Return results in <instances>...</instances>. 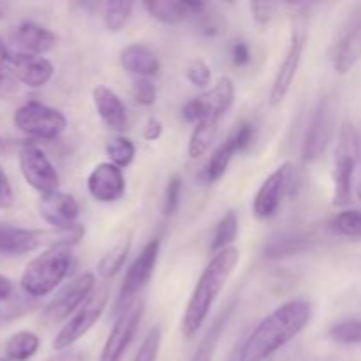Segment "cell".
<instances>
[{"label":"cell","instance_id":"cell-1","mask_svg":"<svg viewBox=\"0 0 361 361\" xmlns=\"http://www.w3.org/2000/svg\"><path fill=\"white\" fill-rule=\"evenodd\" d=\"M312 317V303L296 298L282 303L268 314L252 334L245 338L238 351V361H264L279 349L298 337Z\"/></svg>","mask_w":361,"mask_h":361},{"label":"cell","instance_id":"cell-2","mask_svg":"<svg viewBox=\"0 0 361 361\" xmlns=\"http://www.w3.org/2000/svg\"><path fill=\"white\" fill-rule=\"evenodd\" d=\"M240 261V250L236 247L221 250L214 254L210 263L203 270L201 277L197 279L194 291L187 303L185 314L182 321V331L185 338H192L200 331L214 307L215 300L224 289L226 282L229 281Z\"/></svg>","mask_w":361,"mask_h":361},{"label":"cell","instance_id":"cell-3","mask_svg":"<svg viewBox=\"0 0 361 361\" xmlns=\"http://www.w3.org/2000/svg\"><path fill=\"white\" fill-rule=\"evenodd\" d=\"M73 263V245L66 242H53L44 252L27 264L20 279L21 289L32 298L49 295L69 275Z\"/></svg>","mask_w":361,"mask_h":361},{"label":"cell","instance_id":"cell-4","mask_svg":"<svg viewBox=\"0 0 361 361\" xmlns=\"http://www.w3.org/2000/svg\"><path fill=\"white\" fill-rule=\"evenodd\" d=\"M56 35L35 21H21L0 35V63L42 56L55 48Z\"/></svg>","mask_w":361,"mask_h":361},{"label":"cell","instance_id":"cell-5","mask_svg":"<svg viewBox=\"0 0 361 361\" xmlns=\"http://www.w3.org/2000/svg\"><path fill=\"white\" fill-rule=\"evenodd\" d=\"M360 130L355 123L345 120L341 126L335 148L334 164V203L348 204L353 196V182H355L356 166L360 159Z\"/></svg>","mask_w":361,"mask_h":361},{"label":"cell","instance_id":"cell-6","mask_svg":"<svg viewBox=\"0 0 361 361\" xmlns=\"http://www.w3.org/2000/svg\"><path fill=\"white\" fill-rule=\"evenodd\" d=\"M14 126L35 140H56L66 130L67 118L60 109L39 101H28L14 113Z\"/></svg>","mask_w":361,"mask_h":361},{"label":"cell","instance_id":"cell-7","mask_svg":"<svg viewBox=\"0 0 361 361\" xmlns=\"http://www.w3.org/2000/svg\"><path fill=\"white\" fill-rule=\"evenodd\" d=\"M109 300V291L106 288L99 289L95 295H92L88 298V302L67 321L62 326V330L56 334L55 341H53V349L56 353L67 351V349L73 348L80 338H83L88 331L94 328V324L101 319V316L104 314L106 305H108Z\"/></svg>","mask_w":361,"mask_h":361},{"label":"cell","instance_id":"cell-8","mask_svg":"<svg viewBox=\"0 0 361 361\" xmlns=\"http://www.w3.org/2000/svg\"><path fill=\"white\" fill-rule=\"evenodd\" d=\"M296 183V168L291 162H284L279 166L257 189L256 197H254L252 212L256 219L267 221L274 217L281 208L282 201L288 194L293 192V187Z\"/></svg>","mask_w":361,"mask_h":361},{"label":"cell","instance_id":"cell-9","mask_svg":"<svg viewBox=\"0 0 361 361\" xmlns=\"http://www.w3.org/2000/svg\"><path fill=\"white\" fill-rule=\"evenodd\" d=\"M159 254H161V240L154 238L143 247L136 259L127 270L126 277H123L122 288H120L118 300H116V312H122L129 305L136 302V296L140 295L141 289L150 282L152 275H154L155 264H157Z\"/></svg>","mask_w":361,"mask_h":361},{"label":"cell","instance_id":"cell-10","mask_svg":"<svg viewBox=\"0 0 361 361\" xmlns=\"http://www.w3.org/2000/svg\"><path fill=\"white\" fill-rule=\"evenodd\" d=\"M334 102H331L330 97H321L317 101L302 143V159L307 164L319 161L324 152H326L331 136H334Z\"/></svg>","mask_w":361,"mask_h":361},{"label":"cell","instance_id":"cell-11","mask_svg":"<svg viewBox=\"0 0 361 361\" xmlns=\"http://www.w3.org/2000/svg\"><path fill=\"white\" fill-rule=\"evenodd\" d=\"M95 289V275L87 271V274L78 275L76 279L69 282L66 288L56 293L55 298L44 307L42 310V319L48 324H56L66 321L71 314L80 310Z\"/></svg>","mask_w":361,"mask_h":361},{"label":"cell","instance_id":"cell-12","mask_svg":"<svg viewBox=\"0 0 361 361\" xmlns=\"http://www.w3.org/2000/svg\"><path fill=\"white\" fill-rule=\"evenodd\" d=\"M307 28L305 25L298 23L291 32V41H289L288 51H286L284 60H282L281 67H279L277 74H275L274 85L270 90V104L279 106L284 102L286 95L291 90L295 78L298 74L300 63H302L303 51L307 46Z\"/></svg>","mask_w":361,"mask_h":361},{"label":"cell","instance_id":"cell-13","mask_svg":"<svg viewBox=\"0 0 361 361\" xmlns=\"http://www.w3.org/2000/svg\"><path fill=\"white\" fill-rule=\"evenodd\" d=\"M143 310L145 303L136 300L133 305L123 309L116 316V321L113 324L111 331H109L108 338H106L99 361H122L134 335H136L141 319H143Z\"/></svg>","mask_w":361,"mask_h":361},{"label":"cell","instance_id":"cell-14","mask_svg":"<svg viewBox=\"0 0 361 361\" xmlns=\"http://www.w3.org/2000/svg\"><path fill=\"white\" fill-rule=\"evenodd\" d=\"M20 169L28 185L37 192L49 194L59 190L60 176L48 155L35 145H23L20 150Z\"/></svg>","mask_w":361,"mask_h":361},{"label":"cell","instance_id":"cell-15","mask_svg":"<svg viewBox=\"0 0 361 361\" xmlns=\"http://www.w3.org/2000/svg\"><path fill=\"white\" fill-rule=\"evenodd\" d=\"M254 134L256 129L250 122H242L228 137H226L224 143H221L217 147V150L212 154L210 161L207 162L203 169V178L207 183H214L217 180H221L224 176V173L228 171L229 162L233 161L235 154L247 150V148L252 145Z\"/></svg>","mask_w":361,"mask_h":361},{"label":"cell","instance_id":"cell-16","mask_svg":"<svg viewBox=\"0 0 361 361\" xmlns=\"http://www.w3.org/2000/svg\"><path fill=\"white\" fill-rule=\"evenodd\" d=\"M39 215L42 221L48 222L56 231H66L74 228L80 217V204L71 194L55 190V192L42 194L39 200Z\"/></svg>","mask_w":361,"mask_h":361},{"label":"cell","instance_id":"cell-17","mask_svg":"<svg viewBox=\"0 0 361 361\" xmlns=\"http://www.w3.org/2000/svg\"><path fill=\"white\" fill-rule=\"evenodd\" d=\"M87 187L90 196L99 203H115L126 194V178L118 166L101 162L88 175Z\"/></svg>","mask_w":361,"mask_h":361},{"label":"cell","instance_id":"cell-18","mask_svg":"<svg viewBox=\"0 0 361 361\" xmlns=\"http://www.w3.org/2000/svg\"><path fill=\"white\" fill-rule=\"evenodd\" d=\"M361 60V7L351 14L342 28L334 49V67L338 74H345Z\"/></svg>","mask_w":361,"mask_h":361},{"label":"cell","instance_id":"cell-19","mask_svg":"<svg viewBox=\"0 0 361 361\" xmlns=\"http://www.w3.org/2000/svg\"><path fill=\"white\" fill-rule=\"evenodd\" d=\"M143 7L152 18L164 25H178L207 11V4L190 0H145Z\"/></svg>","mask_w":361,"mask_h":361},{"label":"cell","instance_id":"cell-20","mask_svg":"<svg viewBox=\"0 0 361 361\" xmlns=\"http://www.w3.org/2000/svg\"><path fill=\"white\" fill-rule=\"evenodd\" d=\"M42 238L44 235L41 231L0 222V256L20 257L34 252L41 247Z\"/></svg>","mask_w":361,"mask_h":361},{"label":"cell","instance_id":"cell-21","mask_svg":"<svg viewBox=\"0 0 361 361\" xmlns=\"http://www.w3.org/2000/svg\"><path fill=\"white\" fill-rule=\"evenodd\" d=\"M7 73L20 83L30 88H41L53 78L55 67L44 56H34V59H13L2 63Z\"/></svg>","mask_w":361,"mask_h":361},{"label":"cell","instance_id":"cell-22","mask_svg":"<svg viewBox=\"0 0 361 361\" xmlns=\"http://www.w3.org/2000/svg\"><path fill=\"white\" fill-rule=\"evenodd\" d=\"M95 109L108 129L122 133L127 127V108L122 99L111 90V88L99 85L92 92Z\"/></svg>","mask_w":361,"mask_h":361},{"label":"cell","instance_id":"cell-23","mask_svg":"<svg viewBox=\"0 0 361 361\" xmlns=\"http://www.w3.org/2000/svg\"><path fill=\"white\" fill-rule=\"evenodd\" d=\"M120 63L127 73L136 76V80L137 78L150 80V78L157 76L161 71V62H159L157 55L141 42H133V44L126 46L120 51Z\"/></svg>","mask_w":361,"mask_h":361},{"label":"cell","instance_id":"cell-24","mask_svg":"<svg viewBox=\"0 0 361 361\" xmlns=\"http://www.w3.org/2000/svg\"><path fill=\"white\" fill-rule=\"evenodd\" d=\"M312 245V238L302 231H288L274 236L264 245V256L268 259H281V257L296 256L305 252Z\"/></svg>","mask_w":361,"mask_h":361},{"label":"cell","instance_id":"cell-25","mask_svg":"<svg viewBox=\"0 0 361 361\" xmlns=\"http://www.w3.org/2000/svg\"><path fill=\"white\" fill-rule=\"evenodd\" d=\"M235 310L236 302H233L215 317L214 323L210 324L208 331L204 334V337L201 338L200 345H197L196 353H194L190 361H214L215 351H217L219 348V342H221L222 334H224L226 326H228L229 319H231V316L235 314Z\"/></svg>","mask_w":361,"mask_h":361},{"label":"cell","instance_id":"cell-26","mask_svg":"<svg viewBox=\"0 0 361 361\" xmlns=\"http://www.w3.org/2000/svg\"><path fill=\"white\" fill-rule=\"evenodd\" d=\"M41 348V338L34 331H18L7 341L6 358L11 361H27Z\"/></svg>","mask_w":361,"mask_h":361},{"label":"cell","instance_id":"cell-27","mask_svg":"<svg viewBox=\"0 0 361 361\" xmlns=\"http://www.w3.org/2000/svg\"><path fill=\"white\" fill-rule=\"evenodd\" d=\"M217 129H219V120L215 118H204L201 120L200 123H196L192 134H190L189 147H187V152H189L190 159H197L203 154H207L210 145L214 143Z\"/></svg>","mask_w":361,"mask_h":361},{"label":"cell","instance_id":"cell-28","mask_svg":"<svg viewBox=\"0 0 361 361\" xmlns=\"http://www.w3.org/2000/svg\"><path fill=\"white\" fill-rule=\"evenodd\" d=\"M37 307V298H32L27 293H13L9 298L0 300V326L25 316Z\"/></svg>","mask_w":361,"mask_h":361},{"label":"cell","instance_id":"cell-29","mask_svg":"<svg viewBox=\"0 0 361 361\" xmlns=\"http://www.w3.org/2000/svg\"><path fill=\"white\" fill-rule=\"evenodd\" d=\"M134 4L129 0H116V2H106L102 6V23H104L106 30L122 32L126 25L129 23L130 16H133Z\"/></svg>","mask_w":361,"mask_h":361},{"label":"cell","instance_id":"cell-30","mask_svg":"<svg viewBox=\"0 0 361 361\" xmlns=\"http://www.w3.org/2000/svg\"><path fill=\"white\" fill-rule=\"evenodd\" d=\"M129 250H130V240H123V242L116 243L115 247H111V250L104 254L101 257L97 264V271L102 279H113L122 267L126 264L127 256H129Z\"/></svg>","mask_w":361,"mask_h":361},{"label":"cell","instance_id":"cell-31","mask_svg":"<svg viewBox=\"0 0 361 361\" xmlns=\"http://www.w3.org/2000/svg\"><path fill=\"white\" fill-rule=\"evenodd\" d=\"M238 235V217L233 210H229L221 221L217 222V228H215L214 238H212L210 250L214 254L221 252L231 247V243L236 240Z\"/></svg>","mask_w":361,"mask_h":361},{"label":"cell","instance_id":"cell-32","mask_svg":"<svg viewBox=\"0 0 361 361\" xmlns=\"http://www.w3.org/2000/svg\"><path fill=\"white\" fill-rule=\"evenodd\" d=\"M331 233L345 238H361V210H345L328 222Z\"/></svg>","mask_w":361,"mask_h":361},{"label":"cell","instance_id":"cell-33","mask_svg":"<svg viewBox=\"0 0 361 361\" xmlns=\"http://www.w3.org/2000/svg\"><path fill=\"white\" fill-rule=\"evenodd\" d=\"M106 155L109 157V162L118 166L120 169L129 168L136 157V147L129 137L115 136L106 145Z\"/></svg>","mask_w":361,"mask_h":361},{"label":"cell","instance_id":"cell-34","mask_svg":"<svg viewBox=\"0 0 361 361\" xmlns=\"http://www.w3.org/2000/svg\"><path fill=\"white\" fill-rule=\"evenodd\" d=\"M328 337L337 344L344 345H360L361 344V317L337 321L328 330Z\"/></svg>","mask_w":361,"mask_h":361},{"label":"cell","instance_id":"cell-35","mask_svg":"<svg viewBox=\"0 0 361 361\" xmlns=\"http://www.w3.org/2000/svg\"><path fill=\"white\" fill-rule=\"evenodd\" d=\"M161 328L154 326L150 328V331L147 334V337L143 338L140 345V351L136 353L133 361H157L159 349H161Z\"/></svg>","mask_w":361,"mask_h":361},{"label":"cell","instance_id":"cell-36","mask_svg":"<svg viewBox=\"0 0 361 361\" xmlns=\"http://www.w3.org/2000/svg\"><path fill=\"white\" fill-rule=\"evenodd\" d=\"M180 201H182V178L180 176H171L166 185L164 203H162V214L166 217H173L178 212Z\"/></svg>","mask_w":361,"mask_h":361},{"label":"cell","instance_id":"cell-37","mask_svg":"<svg viewBox=\"0 0 361 361\" xmlns=\"http://www.w3.org/2000/svg\"><path fill=\"white\" fill-rule=\"evenodd\" d=\"M130 94H133L134 102L140 106H145V108L154 106L155 101H157V88H155V85L150 80H145V78L134 80Z\"/></svg>","mask_w":361,"mask_h":361},{"label":"cell","instance_id":"cell-38","mask_svg":"<svg viewBox=\"0 0 361 361\" xmlns=\"http://www.w3.org/2000/svg\"><path fill=\"white\" fill-rule=\"evenodd\" d=\"M185 76L189 80L190 85L197 88H208L212 83V69L204 60H192V62L187 66Z\"/></svg>","mask_w":361,"mask_h":361},{"label":"cell","instance_id":"cell-39","mask_svg":"<svg viewBox=\"0 0 361 361\" xmlns=\"http://www.w3.org/2000/svg\"><path fill=\"white\" fill-rule=\"evenodd\" d=\"M249 7L250 13H252L254 21H256L259 27H267V25L275 18L279 6L274 2H252Z\"/></svg>","mask_w":361,"mask_h":361},{"label":"cell","instance_id":"cell-40","mask_svg":"<svg viewBox=\"0 0 361 361\" xmlns=\"http://www.w3.org/2000/svg\"><path fill=\"white\" fill-rule=\"evenodd\" d=\"M182 115L187 122L194 123V126H196V123H200L201 120L204 118V106H203V101H201L200 95L185 102V106H183V109H182Z\"/></svg>","mask_w":361,"mask_h":361},{"label":"cell","instance_id":"cell-41","mask_svg":"<svg viewBox=\"0 0 361 361\" xmlns=\"http://www.w3.org/2000/svg\"><path fill=\"white\" fill-rule=\"evenodd\" d=\"M14 203V192L13 187H11L9 178L4 173V169L0 168V210H7V208L13 207Z\"/></svg>","mask_w":361,"mask_h":361},{"label":"cell","instance_id":"cell-42","mask_svg":"<svg viewBox=\"0 0 361 361\" xmlns=\"http://www.w3.org/2000/svg\"><path fill=\"white\" fill-rule=\"evenodd\" d=\"M18 81L11 76L6 71V67L0 63V97H9V95L16 94Z\"/></svg>","mask_w":361,"mask_h":361},{"label":"cell","instance_id":"cell-43","mask_svg":"<svg viewBox=\"0 0 361 361\" xmlns=\"http://www.w3.org/2000/svg\"><path fill=\"white\" fill-rule=\"evenodd\" d=\"M231 59L236 67H243L250 62V49L243 41H238L231 48Z\"/></svg>","mask_w":361,"mask_h":361},{"label":"cell","instance_id":"cell-44","mask_svg":"<svg viewBox=\"0 0 361 361\" xmlns=\"http://www.w3.org/2000/svg\"><path fill=\"white\" fill-rule=\"evenodd\" d=\"M161 136H162V123H161V120H157V118H154V116H150V118L147 120V123H145L143 137L147 141H157Z\"/></svg>","mask_w":361,"mask_h":361},{"label":"cell","instance_id":"cell-45","mask_svg":"<svg viewBox=\"0 0 361 361\" xmlns=\"http://www.w3.org/2000/svg\"><path fill=\"white\" fill-rule=\"evenodd\" d=\"M46 361H85V355L81 351L67 349V351L56 353L55 356H51V358H48Z\"/></svg>","mask_w":361,"mask_h":361},{"label":"cell","instance_id":"cell-46","mask_svg":"<svg viewBox=\"0 0 361 361\" xmlns=\"http://www.w3.org/2000/svg\"><path fill=\"white\" fill-rule=\"evenodd\" d=\"M14 293V288H13V282L9 281L7 277H4L2 274H0V300L2 298H9L11 295Z\"/></svg>","mask_w":361,"mask_h":361},{"label":"cell","instance_id":"cell-47","mask_svg":"<svg viewBox=\"0 0 361 361\" xmlns=\"http://www.w3.org/2000/svg\"><path fill=\"white\" fill-rule=\"evenodd\" d=\"M4 11H6V4H0V16L4 14Z\"/></svg>","mask_w":361,"mask_h":361},{"label":"cell","instance_id":"cell-48","mask_svg":"<svg viewBox=\"0 0 361 361\" xmlns=\"http://www.w3.org/2000/svg\"><path fill=\"white\" fill-rule=\"evenodd\" d=\"M360 154H361V130H360ZM360 159H361V155H360Z\"/></svg>","mask_w":361,"mask_h":361},{"label":"cell","instance_id":"cell-49","mask_svg":"<svg viewBox=\"0 0 361 361\" xmlns=\"http://www.w3.org/2000/svg\"><path fill=\"white\" fill-rule=\"evenodd\" d=\"M358 194H360V200H361V185H360V189H358Z\"/></svg>","mask_w":361,"mask_h":361},{"label":"cell","instance_id":"cell-50","mask_svg":"<svg viewBox=\"0 0 361 361\" xmlns=\"http://www.w3.org/2000/svg\"><path fill=\"white\" fill-rule=\"evenodd\" d=\"M0 361H11V360H7V358H0Z\"/></svg>","mask_w":361,"mask_h":361}]
</instances>
